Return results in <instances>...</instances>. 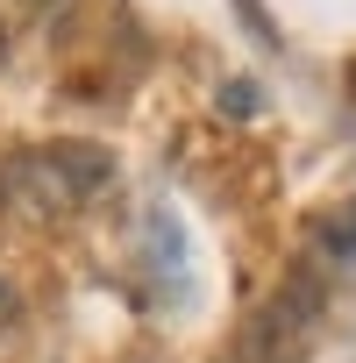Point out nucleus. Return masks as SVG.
Segmentation results:
<instances>
[{
	"label": "nucleus",
	"mask_w": 356,
	"mask_h": 363,
	"mask_svg": "<svg viewBox=\"0 0 356 363\" xmlns=\"http://www.w3.org/2000/svg\"><path fill=\"white\" fill-rule=\"evenodd\" d=\"M0 65H8V22H0Z\"/></svg>",
	"instance_id": "nucleus-5"
},
{
	"label": "nucleus",
	"mask_w": 356,
	"mask_h": 363,
	"mask_svg": "<svg viewBox=\"0 0 356 363\" xmlns=\"http://www.w3.org/2000/svg\"><path fill=\"white\" fill-rule=\"evenodd\" d=\"M221 363H235V356H221Z\"/></svg>",
	"instance_id": "nucleus-7"
},
{
	"label": "nucleus",
	"mask_w": 356,
	"mask_h": 363,
	"mask_svg": "<svg viewBox=\"0 0 356 363\" xmlns=\"http://www.w3.org/2000/svg\"><path fill=\"white\" fill-rule=\"evenodd\" d=\"M114 178V157L100 143H43V150H22L15 171H8V193L29 200L36 214H72L86 207L100 186Z\"/></svg>",
	"instance_id": "nucleus-1"
},
{
	"label": "nucleus",
	"mask_w": 356,
	"mask_h": 363,
	"mask_svg": "<svg viewBox=\"0 0 356 363\" xmlns=\"http://www.w3.org/2000/svg\"><path fill=\"white\" fill-rule=\"evenodd\" d=\"M221 107H228V114H235V121H250V114H257V107H264V93H257V86H250V79H235V86H228V93H221Z\"/></svg>",
	"instance_id": "nucleus-4"
},
{
	"label": "nucleus",
	"mask_w": 356,
	"mask_h": 363,
	"mask_svg": "<svg viewBox=\"0 0 356 363\" xmlns=\"http://www.w3.org/2000/svg\"><path fill=\"white\" fill-rule=\"evenodd\" d=\"M313 320H321V278L299 264V271H285L278 292L250 313V328H243V342H235L228 356H235V363H306Z\"/></svg>",
	"instance_id": "nucleus-2"
},
{
	"label": "nucleus",
	"mask_w": 356,
	"mask_h": 363,
	"mask_svg": "<svg viewBox=\"0 0 356 363\" xmlns=\"http://www.w3.org/2000/svg\"><path fill=\"white\" fill-rule=\"evenodd\" d=\"M313 250L335 257V264H356V207L349 214H321L313 221Z\"/></svg>",
	"instance_id": "nucleus-3"
},
{
	"label": "nucleus",
	"mask_w": 356,
	"mask_h": 363,
	"mask_svg": "<svg viewBox=\"0 0 356 363\" xmlns=\"http://www.w3.org/2000/svg\"><path fill=\"white\" fill-rule=\"evenodd\" d=\"M0 207H8V171H0Z\"/></svg>",
	"instance_id": "nucleus-6"
}]
</instances>
